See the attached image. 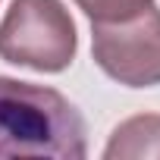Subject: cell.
Masks as SVG:
<instances>
[{
  "instance_id": "5",
  "label": "cell",
  "mask_w": 160,
  "mask_h": 160,
  "mask_svg": "<svg viewBox=\"0 0 160 160\" xmlns=\"http://www.w3.org/2000/svg\"><path fill=\"white\" fill-rule=\"evenodd\" d=\"M75 3L85 10V16L91 22H116V19L141 13L154 0H75Z\"/></svg>"
},
{
  "instance_id": "1",
  "label": "cell",
  "mask_w": 160,
  "mask_h": 160,
  "mask_svg": "<svg viewBox=\"0 0 160 160\" xmlns=\"http://www.w3.org/2000/svg\"><path fill=\"white\" fill-rule=\"evenodd\" d=\"M85 119L60 91L0 75V157L82 160Z\"/></svg>"
},
{
  "instance_id": "3",
  "label": "cell",
  "mask_w": 160,
  "mask_h": 160,
  "mask_svg": "<svg viewBox=\"0 0 160 160\" xmlns=\"http://www.w3.org/2000/svg\"><path fill=\"white\" fill-rule=\"evenodd\" d=\"M94 63L129 88L160 85V10L151 3L116 22H94Z\"/></svg>"
},
{
  "instance_id": "2",
  "label": "cell",
  "mask_w": 160,
  "mask_h": 160,
  "mask_svg": "<svg viewBox=\"0 0 160 160\" xmlns=\"http://www.w3.org/2000/svg\"><path fill=\"white\" fill-rule=\"evenodd\" d=\"M75 47V22L60 0H13L0 22V57L13 66L63 72Z\"/></svg>"
},
{
  "instance_id": "4",
  "label": "cell",
  "mask_w": 160,
  "mask_h": 160,
  "mask_svg": "<svg viewBox=\"0 0 160 160\" xmlns=\"http://www.w3.org/2000/svg\"><path fill=\"white\" fill-rule=\"evenodd\" d=\"M107 160L116 157H160V116L157 113H141L116 126L107 151Z\"/></svg>"
}]
</instances>
